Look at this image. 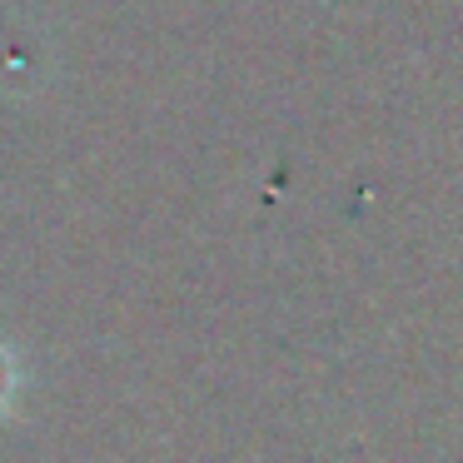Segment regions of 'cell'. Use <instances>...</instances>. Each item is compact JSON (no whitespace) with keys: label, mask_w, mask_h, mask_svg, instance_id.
<instances>
[{"label":"cell","mask_w":463,"mask_h":463,"mask_svg":"<svg viewBox=\"0 0 463 463\" xmlns=\"http://www.w3.org/2000/svg\"><path fill=\"white\" fill-rule=\"evenodd\" d=\"M15 393H21V359H15L11 344H0V419L11 413Z\"/></svg>","instance_id":"cell-1"}]
</instances>
